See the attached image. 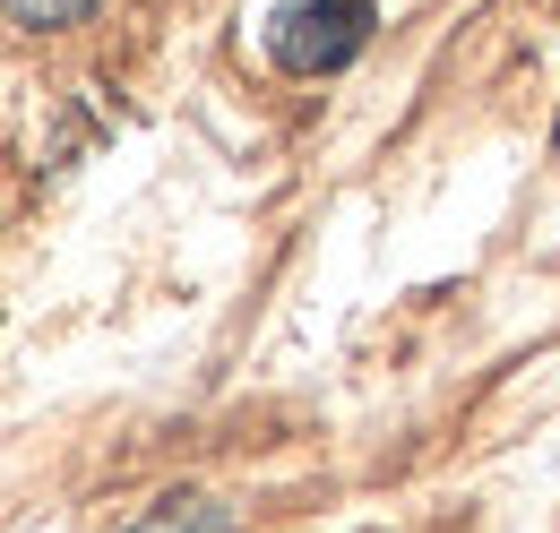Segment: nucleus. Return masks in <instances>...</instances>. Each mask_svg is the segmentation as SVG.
I'll list each match as a JSON object with an SVG mask.
<instances>
[{"mask_svg":"<svg viewBox=\"0 0 560 533\" xmlns=\"http://www.w3.org/2000/svg\"><path fill=\"white\" fill-rule=\"evenodd\" d=\"M371 44V0H284L268 17V52L293 78H328Z\"/></svg>","mask_w":560,"mask_h":533,"instance_id":"f257e3e1","label":"nucleus"},{"mask_svg":"<svg viewBox=\"0 0 560 533\" xmlns=\"http://www.w3.org/2000/svg\"><path fill=\"white\" fill-rule=\"evenodd\" d=\"M130 533H224V508H215V499H164V508Z\"/></svg>","mask_w":560,"mask_h":533,"instance_id":"f03ea898","label":"nucleus"},{"mask_svg":"<svg viewBox=\"0 0 560 533\" xmlns=\"http://www.w3.org/2000/svg\"><path fill=\"white\" fill-rule=\"evenodd\" d=\"M95 0H9V17L18 26H70V17H86Z\"/></svg>","mask_w":560,"mask_h":533,"instance_id":"7ed1b4c3","label":"nucleus"}]
</instances>
